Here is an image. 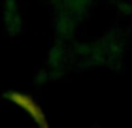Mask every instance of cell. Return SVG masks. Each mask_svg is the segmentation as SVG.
Segmentation results:
<instances>
[{
	"label": "cell",
	"instance_id": "obj_1",
	"mask_svg": "<svg viewBox=\"0 0 132 128\" xmlns=\"http://www.w3.org/2000/svg\"><path fill=\"white\" fill-rule=\"evenodd\" d=\"M11 100H13L19 107L27 109L28 115H30V117H34L36 121L44 119V113H42V109H40V107L32 102V98H28V96H21V94H13V98H11Z\"/></svg>",
	"mask_w": 132,
	"mask_h": 128
}]
</instances>
